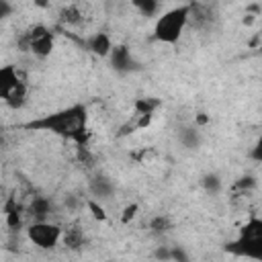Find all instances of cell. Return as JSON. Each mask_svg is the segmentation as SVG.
<instances>
[{
	"mask_svg": "<svg viewBox=\"0 0 262 262\" xmlns=\"http://www.w3.org/2000/svg\"><path fill=\"white\" fill-rule=\"evenodd\" d=\"M61 235H63V227L51 219H43V221H33L27 225V237L29 242L39 248V250H53L61 244Z\"/></svg>",
	"mask_w": 262,
	"mask_h": 262,
	"instance_id": "cell-2",
	"label": "cell"
},
{
	"mask_svg": "<svg viewBox=\"0 0 262 262\" xmlns=\"http://www.w3.org/2000/svg\"><path fill=\"white\" fill-rule=\"evenodd\" d=\"M27 100H29V86H27L25 80H20V82L10 90V94L4 98V104H6L8 108H12V111H20V108L27 104Z\"/></svg>",
	"mask_w": 262,
	"mask_h": 262,
	"instance_id": "cell-6",
	"label": "cell"
},
{
	"mask_svg": "<svg viewBox=\"0 0 262 262\" xmlns=\"http://www.w3.org/2000/svg\"><path fill=\"white\" fill-rule=\"evenodd\" d=\"M256 18H258L256 14H250V12H246V16H244V25H246V27H250V25H254V23H256Z\"/></svg>",
	"mask_w": 262,
	"mask_h": 262,
	"instance_id": "cell-17",
	"label": "cell"
},
{
	"mask_svg": "<svg viewBox=\"0 0 262 262\" xmlns=\"http://www.w3.org/2000/svg\"><path fill=\"white\" fill-rule=\"evenodd\" d=\"M12 10H14V6L10 4V0H0V20L8 18L12 14Z\"/></svg>",
	"mask_w": 262,
	"mask_h": 262,
	"instance_id": "cell-16",
	"label": "cell"
},
{
	"mask_svg": "<svg viewBox=\"0 0 262 262\" xmlns=\"http://www.w3.org/2000/svg\"><path fill=\"white\" fill-rule=\"evenodd\" d=\"M149 229H151L154 233H164V231L170 229V219H168L166 215H158V217H154V219L149 221Z\"/></svg>",
	"mask_w": 262,
	"mask_h": 262,
	"instance_id": "cell-13",
	"label": "cell"
},
{
	"mask_svg": "<svg viewBox=\"0 0 262 262\" xmlns=\"http://www.w3.org/2000/svg\"><path fill=\"white\" fill-rule=\"evenodd\" d=\"M20 47L25 51H31L35 57L45 59L51 55L55 47V37L45 25H33L23 37H20Z\"/></svg>",
	"mask_w": 262,
	"mask_h": 262,
	"instance_id": "cell-3",
	"label": "cell"
},
{
	"mask_svg": "<svg viewBox=\"0 0 262 262\" xmlns=\"http://www.w3.org/2000/svg\"><path fill=\"white\" fill-rule=\"evenodd\" d=\"M137 213H139V205H137V203H129V205L123 209V213H121V223H129L131 219L137 217Z\"/></svg>",
	"mask_w": 262,
	"mask_h": 262,
	"instance_id": "cell-15",
	"label": "cell"
},
{
	"mask_svg": "<svg viewBox=\"0 0 262 262\" xmlns=\"http://www.w3.org/2000/svg\"><path fill=\"white\" fill-rule=\"evenodd\" d=\"M86 47H88L94 55H98V57H108V53H111V49H113V39H111L108 33L98 31V33H92V35L88 37Z\"/></svg>",
	"mask_w": 262,
	"mask_h": 262,
	"instance_id": "cell-4",
	"label": "cell"
},
{
	"mask_svg": "<svg viewBox=\"0 0 262 262\" xmlns=\"http://www.w3.org/2000/svg\"><path fill=\"white\" fill-rule=\"evenodd\" d=\"M59 20H61L63 25H68V27H76V25H80V23L84 20V12H82L80 4H76V2L66 4V6L59 10Z\"/></svg>",
	"mask_w": 262,
	"mask_h": 262,
	"instance_id": "cell-8",
	"label": "cell"
},
{
	"mask_svg": "<svg viewBox=\"0 0 262 262\" xmlns=\"http://www.w3.org/2000/svg\"><path fill=\"white\" fill-rule=\"evenodd\" d=\"M209 192H217L219 188H221V178L217 176V174H207L205 178H203V182H201Z\"/></svg>",
	"mask_w": 262,
	"mask_h": 262,
	"instance_id": "cell-14",
	"label": "cell"
},
{
	"mask_svg": "<svg viewBox=\"0 0 262 262\" xmlns=\"http://www.w3.org/2000/svg\"><path fill=\"white\" fill-rule=\"evenodd\" d=\"M18 82H20V76H18V70L14 66H2L0 68V100L2 102Z\"/></svg>",
	"mask_w": 262,
	"mask_h": 262,
	"instance_id": "cell-5",
	"label": "cell"
},
{
	"mask_svg": "<svg viewBox=\"0 0 262 262\" xmlns=\"http://www.w3.org/2000/svg\"><path fill=\"white\" fill-rule=\"evenodd\" d=\"M108 57H111L115 70H119V72H127V70H131L133 59H131V51H129L127 47H123V45H113Z\"/></svg>",
	"mask_w": 262,
	"mask_h": 262,
	"instance_id": "cell-7",
	"label": "cell"
},
{
	"mask_svg": "<svg viewBox=\"0 0 262 262\" xmlns=\"http://www.w3.org/2000/svg\"><path fill=\"white\" fill-rule=\"evenodd\" d=\"M49 2H51V0H33V6L45 10V8H49Z\"/></svg>",
	"mask_w": 262,
	"mask_h": 262,
	"instance_id": "cell-18",
	"label": "cell"
},
{
	"mask_svg": "<svg viewBox=\"0 0 262 262\" xmlns=\"http://www.w3.org/2000/svg\"><path fill=\"white\" fill-rule=\"evenodd\" d=\"M188 14L190 4H180L158 14L154 23V39L164 45H176L188 27Z\"/></svg>",
	"mask_w": 262,
	"mask_h": 262,
	"instance_id": "cell-1",
	"label": "cell"
},
{
	"mask_svg": "<svg viewBox=\"0 0 262 262\" xmlns=\"http://www.w3.org/2000/svg\"><path fill=\"white\" fill-rule=\"evenodd\" d=\"M86 207H88V211L92 213V217H94L96 221H106V219H108L104 207H102L96 199H88V201H86Z\"/></svg>",
	"mask_w": 262,
	"mask_h": 262,
	"instance_id": "cell-12",
	"label": "cell"
},
{
	"mask_svg": "<svg viewBox=\"0 0 262 262\" xmlns=\"http://www.w3.org/2000/svg\"><path fill=\"white\" fill-rule=\"evenodd\" d=\"M131 6L145 18L158 16L160 12V0H131Z\"/></svg>",
	"mask_w": 262,
	"mask_h": 262,
	"instance_id": "cell-10",
	"label": "cell"
},
{
	"mask_svg": "<svg viewBox=\"0 0 262 262\" xmlns=\"http://www.w3.org/2000/svg\"><path fill=\"white\" fill-rule=\"evenodd\" d=\"M262 239V221L258 217H250V221L242 229V242H260Z\"/></svg>",
	"mask_w": 262,
	"mask_h": 262,
	"instance_id": "cell-9",
	"label": "cell"
},
{
	"mask_svg": "<svg viewBox=\"0 0 262 262\" xmlns=\"http://www.w3.org/2000/svg\"><path fill=\"white\" fill-rule=\"evenodd\" d=\"M158 106H160V100H156V98H137L133 102L135 115H156Z\"/></svg>",
	"mask_w": 262,
	"mask_h": 262,
	"instance_id": "cell-11",
	"label": "cell"
}]
</instances>
